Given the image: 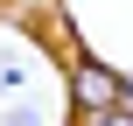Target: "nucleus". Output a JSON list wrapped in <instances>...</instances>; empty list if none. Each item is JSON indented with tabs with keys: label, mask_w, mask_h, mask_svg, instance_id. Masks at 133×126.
<instances>
[{
	"label": "nucleus",
	"mask_w": 133,
	"mask_h": 126,
	"mask_svg": "<svg viewBox=\"0 0 133 126\" xmlns=\"http://www.w3.org/2000/svg\"><path fill=\"white\" fill-rule=\"evenodd\" d=\"M70 98H77V112L91 119V112H105V105H119L126 98V84L98 63V56H77V70H70Z\"/></svg>",
	"instance_id": "nucleus-1"
},
{
	"label": "nucleus",
	"mask_w": 133,
	"mask_h": 126,
	"mask_svg": "<svg viewBox=\"0 0 133 126\" xmlns=\"http://www.w3.org/2000/svg\"><path fill=\"white\" fill-rule=\"evenodd\" d=\"M84 126H133V91L119 98V105H105V112H91Z\"/></svg>",
	"instance_id": "nucleus-2"
}]
</instances>
